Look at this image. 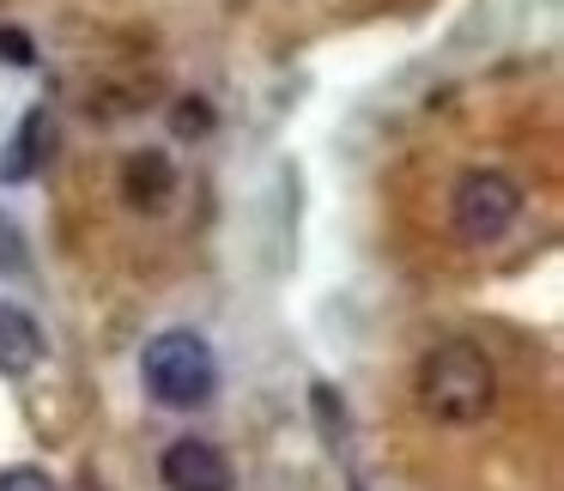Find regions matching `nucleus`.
<instances>
[{
  "instance_id": "f257e3e1",
  "label": "nucleus",
  "mask_w": 564,
  "mask_h": 491,
  "mask_svg": "<svg viewBox=\"0 0 564 491\" xmlns=\"http://www.w3.org/2000/svg\"><path fill=\"white\" fill-rule=\"evenodd\" d=\"M413 394H419V413L425 418L467 430L498 406V370H491V358L474 340H443L419 358Z\"/></svg>"
},
{
  "instance_id": "f03ea898",
  "label": "nucleus",
  "mask_w": 564,
  "mask_h": 491,
  "mask_svg": "<svg viewBox=\"0 0 564 491\" xmlns=\"http://www.w3.org/2000/svg\"><path fill=\"white\" fill-rule=\"evenodd\" d=\"M140 382H147V394L159 406L188 413V406L213 401V389H219V358H213V346L195 328H164L140 352Z\"/></svg>"
},
{
  "instance_id": "7ed1b4c3",
  "label": "nucleus",
  "mask_w": 564,
  "mask_h": 491,
  "mask_svg": "<svg viewBox=\"0 0 564 491\" xmlns=\"http://www.w3.org/2000/svg\"><path fill=\"white\" fill-rule=\"evenodd\" d=\"M522 219V183L498 164H474V171L455 176L449 188V225L462 243L486 249L498 237H510V225Z\"/></svg>"
},
{
  "instance_id": "20e7f679",
  "label": "nucleus",
  "mask_w": 564,
  "mask_h": 491,
  "mask_svg": "<svg viewBox=\"0 0 564 491\" xmlns=\"http://www.w3.org/2000/svg\"><path fill=\"white\" fill-rule=\"evenodd\" d=\"M159 479H164V491H237V473L225 461V449L207 437H176L159 455Z\"/></svg>"
},
{
  "instance_id": "39448f33",
  "label": "nucleus",
  "mask_w": 564,
  "mask_h": 491,
  "mask_svg": "<svg viewBox=\"0 0 564 491\" xmlns=\"http://www.w3.org/2000/svg\"><path fill=\"white\" fill-rule=\"evenodd\" d=\"M171 195H176V164H171V152H159V146L128 152V159H122V200H128V207L164 212V207H171Z\"/></svg>"
},
{
  "instance_id": "423d86ee",
  "label": "nucleus",
  "mask_w": 564,
  "mask_h": 491,
  "mask_svg": "<svg viewBox=\"0 0 564 491\" xmlns=\"http://www.w3.org/2000/svg\"><path fill=\"white\" fill-rule=\"evenodd\" d=\"M43 364V328L19 304H0V377H31Z\"/></svg>"
},
{
  "instance_id": "0eeeda50",
  "label": "nucleus",
  "mask_w": 564,
  "mask_h": 491,
  "mask_svg": "<svg viewBox=\"0 0 564 491\" xmlns=\"http://www.w3.org/2000/svg\"><path fill=\"white\" fill-rule=\"evenodd\" d=\"M50 146H55V122L50 110H31L25 122H19V140H13V159L0 164V176L7 183H31V176L50 164Z\"/></svg>"
},
{
  "instance_id": "6e6552de",
  "label": "nucleus",
  "mask_w": 564,
  "mask_h": 491,
  "mask_svg": "<svg viewBox=\"0 0 564 491\" xmlns=\"http://www.w3.org/2000/svg\"><path fill=\"white\" fill-rule=\"evenodd\" d=\"M171 128H176V140H207L213 134V103L207 98H176Z\"/></svg>"
},
{
  "instance_id": "1a4fd4ad",
  "label": "nucleus",
  "mask_w": 564,
  "mask_h": 491,
  "mask_svg": "<svg viewBox=\"0 0 564 491\" xmlns=\"http://www.w3.org/2000/svg\"><path fill=\"white\" fill-rule=\"evenodd\" d=\"M0 62H7V67H31V62H37V43H31V31L0 25Z\"/></svg>"
},
{
  "instance_id": "9d476101",
  "label": "nucleus",
  "mask_w": 564,
  "mask_h": 491,
  "mask_svg": "<svg viewBox=\"0 0 564 491\" xmlns=\"http://www.w3.org/2000/svg\"><path fill=\"white\" fill-rule=\"evenodd\" d=\"M310 401H316L322 430H328V437H346V406H334V389H328V382H316V389H310Z\"/></svg>"
},
{
  "instance_id": "9b49d317",
  "label": "nucleus",
  "mask_w": 564,
  "mask_h": 491,
  "mask_svg": "<svg viewBox=\"0 0 564 491\" xmlns=\"http://www.w3.org/2000/svg\"><path fill=\"white\" fill-rule=\"evenodd\" d=\"M0 491H55L43 467H0Z\"/></svg>"
},
{
  "instance_id": "f8f14e48",
  "label": "nucleus",
  "mask_w": 564,
  "mask_h": 491,
  "mask_svg": "<svg viewBox=\"0 0 564 491\" xmlns=\"http://www.w3.org/2000/svg\"><path fill=\"white\" fill-rule=\"evenodd\" d=\"M0 268H19V231H13V219H0Z\"/></svg>"
},
{
  "instance_id": "ddd939ff",
  "label": "nucleus",
  "mask_w": 564,
  "mask_h": 491,
  "mask_svg": "<svg viewBox=\"0 0 564 491\" xmlns=\"http://www.w3.org/2000/svg\"><path fill=\"white\" fill-rule=\"evenodd\" d=\"M352 491H365V485H352Z\"/></svg>"
}]
</instances>
